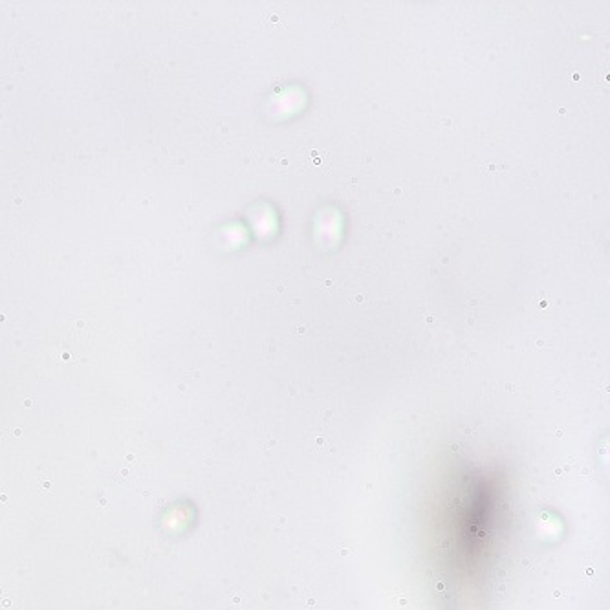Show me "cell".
<instances>
[{"label":"cell","instance_id":"6da1fadb","mask_svg":"<svg viewBox=\"0 0 610 610\" xmlns=\"http://www.w3.org/2000/svg\"><path fill=\"white\" fill-rule=\"evenodd\" d=\"M303 167L306 171H321V173H327L328 167H330V153L325 149H310L305 151L303 156Z\"/></svg>","mask_w":610,"mask_h":610}]
</instances>
